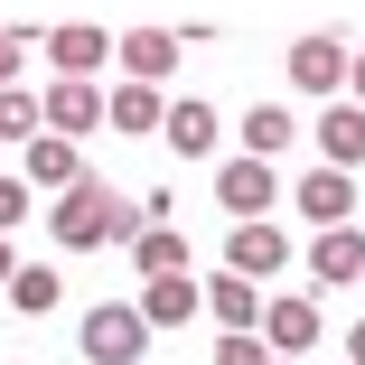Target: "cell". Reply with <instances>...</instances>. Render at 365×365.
<instances>
[{
    "label": "cell",
    "instance_id": "9a60e30c",
    "mask_svg": "<svg viewBox=\"0 0 365 365\" xmlns=\"http://www.w3.org/2000/svg\"><path fill=\"white\" fill-rule=\"evenodd\" d=\"M197 290H206V319L225 328V337H253V328H262V290H253V281L215 272V281H197Z\"/></svg>",
    "mask_w": 365,
    "mask_h": 365
},
{
    "label": "cell",
    "instance_id": "83f0119b",
    "mask_svg": "<svg viewBox=\"0 0 365 365\" xmlns=\"http://www.w3.org/2000/svg\"><path fill=\"white\" fill-rule=\"evenodd\" d=\"M356 290H365V281H356Z\"/></svg>",
    "mask_w": 365,
    "mask_h": 365
},
{
    "label": "cell",
    "instance_id": "8992f818",
    "mask_svg": "<svg viewBox=\"0 0 365 365\" xmlns=\"http://www.w3.org/2000/svg\"><path fill=\"white\" fill-rule=\"evenodd\" d=\"M346 56H356V47L319 29V38H300V47L281 56V76L300 85V94H319V103H337V94H346Z\"/></svg>",
    "mask_w": 365,
    "mask_h": 365
},
{
    "label": "cell",
    "instance_id": "8fae6325",
    "mask_svg": "<svg viewBox=\"0 0 365 365\" xmlns=\"http://www.w3.org/2000/svg\"><path fill=\"white\" fill-rule=\"evenodd\" d=\"M19 178H29V197H38V187H47V197H66V187L85 178V150H76V140H56V131H38L29 150H19Z\"/></svg>",
    "mask_w": 365,
    "mask_h": 365
},
{
    "label": "cell",
    "instance_id": "277c9868",
    "mask_svg": "<svg viewBox=\"0 0 365 365\" xmlns=\"http://www.w3.org/2000/svg\"><path fill=\"white\" fill-rule=\"evenodd\" d=\"M215 206H225L235 225H262V215L281 206V169H272V160H244V150L215 160Z\"/></svg>",
    "mask_w": 365,
    "mask_h": 365
},
{
    "label": "cell",
    "instance_id": "9c48e42d",
    "mask_svg": "<svg viewBox=\"0 0 365 365\" xmlns=\"http://www.w3.org/2000/svg\"><path fill=\"white\" fill-rule=\"evenodd\" d=\"M178 56H187L178 29H131V38H113V66H122L131 85H169V76H178Z\"/></svg>",
    "mask_w": 365,
    "mask_h": 365
},
{
    "label": "cell",
    "instance_id": "7c38bea8",
    "mask_svg": "<svg viewBox=\"0 0 365 365\" xmlns=\"http://www.w3.org/2000/svg\"><path fill=\"white\" fill-rule=\"evenodd\" d=\"M290 206H300L319 235H328V225H356V178H337V169H309V178H290Z\"/></svg>",
    "mask_w": 365,
    "mask_h": 365
},
{
    "label": "cell",
    "instance_id": "ffe728a7",
    "mask_svg": "<svg viewBox=\"0 0 365 365\" xmlns=\"http://www.w3.org/2000/svg\"><path fill=\"white\" fill-rule=\"evenodd\" d=\"M56 300H66L56 262H19V272H10V309H19V319H56Z\"/></svg>",
    "mask_w": 365,
    "mask_h": 365
},
{
    "label": "cell",
    "instance_id": "2e32d148",
    "mask_svg": "<svg viewBox=\"0 0 365 365\" xmlns=\"http://www.w3.org/2000/svg\"><path fill=\"white\" fill-rule=\"evenodd\" d=\"M235 131H244V160H272V169H281V150H300V122H290V103H253Z\"/></svg>",
    "mask_w": 365,
    "mask_h": 365
},
{
    "label": "cell",
    "instance_id": "7a4b0ae2",
    "mask_svg": "<svg viewBox=\"0 0 365 365\" xmlns=\"http://www.w3.org/2000/svg\"><path fill=\"white\" fill-rule=\"evenodd\" d=\"M76 346H85V365H140L150 356V328H140L131 300H94L85 328H76Z\"/></svg>",
    "mask_w": 365,
    "mask_h": 365
},
{
    "label": "cell",
    "instance_id": "e0dca14e",
    "mask_svg": "<svg viewBox=\"0 0 365 365\" xmlns=\"http://www.w3.org/2000/svg\"><path fill=\"white\" fill-rule=\"evenodd\" d=\"M47 66H56V76H85V85H94L103 66H113V38H103V29H56V38H47Z\"/></svg>",
    "mask_w": 365,
    "mask_h": 365
},
{
    "label": "cell",
    "instance_id": "44dd1931",
    "mask_svg": "<svg viewBox=\"0 0 365 365\" xmlns=\"http://www.w3.org/2000/svg\"><path fill=\"white\" fill-rule=\"evenodd\" d=\"M47 122H38V94L29 85H0V150H29Z\"/></svg>",
    "mask_w": 365,
    "mask_h": 365
},
{
    "label": "cell",
    "instance_id": "52a82bcc",
    "mask_svg": "<svg viewBox=\"0 0 365 365\" xmlns=\"http://www.w3.org/2000/svg\"><path fill=\"white\" fill-rule=\"evenodd\" d=\"M225 272H235V281H253V290H262V281H281V272H290V235L272 225V215H262V225H235V235H225Z\"/></svg>",
    "mask_w": 365,
    "mask_h": 365
},
{
    "label": "cell",
    "instance_id": "3957f363",
    "mask_svg": "<svg viewBox=\"0 0 365 365\" xmlns=\"http://www.w3.org/2000/svg\"><path fill=\"white\" fill-rule=\"evenodd\" d=\"M281 365H300L319 337H328V319H319V290H290V300H281V290H272V300H262V328H253Z\"/></svg>",
    "mask_w": 365,
    "mask_h": 365
},
{
    "label": "cell",
    "instance_id": "d4e9b609",
    "mask_svg": "<svg viewBox=\"0 0 365 365\" xmlns=\"http://www.w3.org/2000/svg\"><path fill=\"white\" fill-rule=\"evenodd\" d=\"M346 85H356V113H365V47L346 56Z\"/></svg>",
    "mask_w": 365,
    "mask_h": 365
},
{
    "label": "cell",
    "instance_id": "7402d4cb",
    "mask_svg": "<svg viewBox=\"0 0 365 365\" xmlns=\"http://www.w3.org/2000/svg\"><path fill=\"white\" fill-rule=\"evenodd\" d=\"M206 365H272V346H262V337H215Z\"/></svg>",
    "mask_w": 365,
    "mask_h": 365
},
{
    "label": "cell",
    "instance_id": "d6986e66",
    "mask_svg": "<svg viewBox=\"0 0 365 365\" xmlns=\"http://www.w3.org/2000/svg\"><path fill=\"white\" fill-rule=\"evenodd\" d=\"M160 113H169V94H160V85H131V76H122V85L103 94V122H113V131H131V140H140V131H160Z\"/></svg>",
    "mask_w": 365,
    "mask_h": 365
},
{
    "label": "cell",
    "instance_id": "f1b7e54d",
    "mask_svg": "<svg viewBox=\"0 0 365 365\" xmlns=\"http://www.w3.org/2000/svg\"><path fill=\"white\" fill-rule=\"evenodd\" d=\"M272 365H281V356H272Z\"/></svg>",
    "mask_w": 365,
    "mask_h": 365
},
{
    "label": "cell",
    "instance_id": "30bf717a",
    "mask_svg": "<svg viewBox=\"0 0 365 365\" xmlns=\"http://www.w3.org/2000/svg\"><path fill=\"white\" fill-rule=\"evenodd\" d=\"M160 140H169L178 160H206L215 140H225V113H215V103H197V94H169V113H160Z\"/></svg>",
    "mask_w": 365,
    "mask_h": 365
},
{
    "label": "cell",
    "instance_id": "5b68a950",
    "mask_svg": "<svg viewBox=\"0 0 365 365\" xmlns=\"http://www.w3.org/2000/svg\"><path fill=\"white\" fill-rule=\"evenodd\" d=\"M38 122L56 131V140H85L103 131V85H85V76H47V94H38Z\"/></svg>",
    "mask_w": 365,
    "mask_h": 365
},
{
    "label": "cell",
    "instance_id": "ac0fdd59",
    "mask_svg": "<svg viewBox=\"0 0 365 365\" xmlns=\"http://www.w3.org/2000/svg\"><path fill=\"white\" fill-rule=\"evenodd\" d=\"M131 272H140V281H178V272H187V235H178V225H140V235H131Z\"/></svg>",
    "mask_w": 365,
    "mask_h": 365
},
{
    "label": "cell",
    "instance_id": "5bb4252c",
    "mask_svg": "<svg viewBox=\"0 0 365 365\" xmlns=\"http://www.w3.org/2000/svg\"><path fill=\"white\" fill-rule=\"evenodd\" d=\"M131 309H140V328L160 337V328H187V319L206 309V290H197L187 272H178V281H140V300H131Z\"/></svg>",
    "mask_w": 365,
    "mask_h": 365
},
{
    "label": "cell",
    "instance_id": "ba28073f",
    "mask_svg": "<svg viewBox=\"0 0 365 365\" xmlns=\"http://www.w3.org/2000/svg\"><path fill=\"white\" fill-rule=\"evenodd\" d=\"M356 281H365V225L309 235V290H356Z\"/></svg>",
    "mask_w": 365,
    "mask_h": 365
},
{
    "label": "cell",
    "instance_id": "4316f807",
    "mask_svg": "<svg viewBox=\"0 0 365 365\" xmlns=\"http://www.w3.org/2000/svg\"><path fill=\"white\" fill-rule=\"evenodd\" d=\"M346 365H365V319H356V328H346Z\"/></svg>",
    "mask_w": 365,
    "mask_h": 365
},
{
    "label": "cell",
    "instance_id": "603a6c76",
    "mask_svg": "<svg viewBox=\"0 0 365 365\" xmlns=\"http://www.w3.org/2000/svg\"><path fill=\"white\" fill-rule=\"evenodd\" d=\"M29 225V178H0V235Z\"/></svg>",
    "mask_w": 365,
    "mask_h": 365
},
{
    "label": "cell",
    "instance_id": "4fadbf2b",
    "mask_svg": "<svg viewBox=\"0 0 365 365\" xmlns=\"http://www.w3.org/2000/svg\"><path fill=\"white\" fill-rule=\"evenodd\" d=\"M319 169H337V178L365 169V113H356V103H328V113H319Z\"/></svg>",
    "mask_w": 365,
    "mask_h": 365
},
{
    "label": "cell",
    "instance_id": "484cf974",
    "mask_svg": "<svg viewBox=\"0 0 365 365\" xmlns=\"http://www.w3.org/2000/svg\"><path fill=\"white\" fill-rule=\"evenodd\" d=\"M10 272H19V244H10V235H0V290H10Z\"/></svg>",
    "mask_w": 365,
    "mask_h": 365
},
{
    "label": "cell",
    "instance_id": "cb8c5ba5",
    "mask_svg": "<svg viewBox=\"0 0 365 365\" xmlns=\"http://www.w3.org/2000/svg\"><path fill=\"white\" fill-rule=\"evenodd\" d=\"M29 56H38L29 38H10V29H0V85H19V66H29Z\"/></svg>",
    "mask_w": 365,
    "mask_h": 365
},
{
    "label": "cell",
    "instance_id": "6da1fadb",
    "mask_svg": "<svg viewBox=\"0 0 365 365\" xmlns=\"http://www.w3.org/2000/svg\"><path fill=\"white\" fill-rule=\"evenodd\" d=\"M47 235H56V253H103V244H131L140 225H131V197L113 187V178H76L56 206H47Z\"/></svg>",
    "mask_w": 365,
    "mask_h": 365
}]
</instances>
